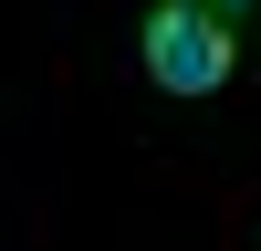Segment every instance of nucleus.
I'll use <instances>...</instances> for the list:
<instances>
[{"label": "nucleus", "mask_w": 261, "mask_h": 251, "mask_svg": "<svg viewBox=\"0 0 261 251\" xmlns=\"http://www.w3.org/2000/svg\"><path fill=\"white\" fill-rule=\"evenodd\" d=\"M209 11H251V0H209Z\"/></svg>", "instance_id": "2"}, {"label": "nucleus", "mask_w": 261, "mask_h": 251, "mask_svg": "<svg viewBox=\"0 0 261 251\" xmlns=\"http://www.w3.org/2000/svg\"><path fill=\"white\" fill-rule=\"evenodd\" d=\"M230 63H241V42L209 0H157L146 11V84L157 94H220Z\"/></svg>", "instance_id": "1"}]
</instances>
